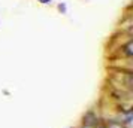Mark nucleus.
<instances>
[{
	"mask_svg": "<svg viewBox=\"0 0 133 128\" xmlns=\"http://www.w3.org/2000/svg\"><path fill=\"white\" fill-rule=\"evenodd\" d=\"M103 119H105V118L99 113V110L88 109L84 115H82V118H81V125H84V127L96 128L99 124H103Z\"/></svg>",
	"mask_w": 133,
	"mask_h": 128,
	"instance_id": "obj_1",
	"label": "nucleus"
},
{
	"mask_svg": "<svg viewBox=\"0 0 133 128\" xmlns=\"http://www.w3.org/2000/svg\"><path fill=\"white\" fill-rule=\"evenodd\" d=\"M103 118H105L103 119V124H105L106 128H129L120 121L118 116H103Z\"/></svg>",
	"mask_w": 133,
	"mask_h": 128,
	"instance_id": "obj_2",
	"label": "nucleus"
},
{
	"mask_svg": "<svg viewBox=\"0 0 133 128\" xmlns=\"http://www.w3.org/2000/svg\"><path fill=\"white\" fill-rule=\"evenodd\" d=\"M58 9H60V11H63V12H66V6H64V5H60V6H58Z\"/></svg>",
	"mask_w": 133,
	"mask_h": 128,
	"instance_id": "obj_3",
	"label": "nucleus"
},
{
	"mask_svg": "<svg viewBox=\"0 0 133 128\" xmlns=\"http://www.w3.org/2000/svg\"><path fill=\"white\" fill-rule=\"evenodd\" d=\"M96 128H106V127H105V124H99Z\"/></svg>",
	"mask_w": 133,
	"mask_h": 128,
	"instance_id": "obj_4",
	"label": "nucleus"
},
{
	"mask_svg": "<svg viewBox=\"0 0 133 128\" xmlns=\"http://www.w3.org/2000/svg\"><path fill=\"white\" fill-rule=\"evenodd\" d=\"M42 3H45V5H48V3H51V0H42Z\"/></svg>",
	"mask_w": 133,
	"mask_h": 128,
	"instance_id": "obj_5",
	"label": "nucleus"
},
{
	"mask_svg": "<svg viewBox=\"0 0 133 128\" xmlns=\"http://www.w3.org/2000/svg\"><path fill=\"white\" fill-rule=\"evenodd\" d=\"M78 128H91V127H84V125H79Z\"/></svg>",
	"mask_w": 133,
	"mask_h": 128,
	"instance_id": "obj_6",
	"label": "nucleus"
}]
</instances>
